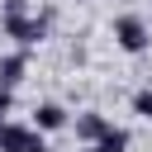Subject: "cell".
Returning <instances> with one entry per match:
<instances>
[{
	"instance_id": "cell-1",
	"label": "cell",
	"mask_w": 152,
	"mask_h": 152,
	"mask_svg": "<svg viewBox=\"0 0 152 152\" xmlns=\"http://www.w3.org/2000/svg\"><path fill=\"white\" fill-rule=\"evenodd\" d=\"M124 43L138 48V43H142V28H138V24H124Z\"/></svg>"
},
{
	"instance_id": "cell-2",
	"label": "cell",
	"mask_w": 152,
	"mask_h": 152,
	"mask_svg": "<svg viewBox=\"0 0 152 152\" xmlns=\"http://www.w3.org/2000/svg\"><path fill=\"white\" fill-rule=\"evenodd\" d=\"M138 109H142V114H152V95H138Z\"/></svg>"
}]
</instances>
